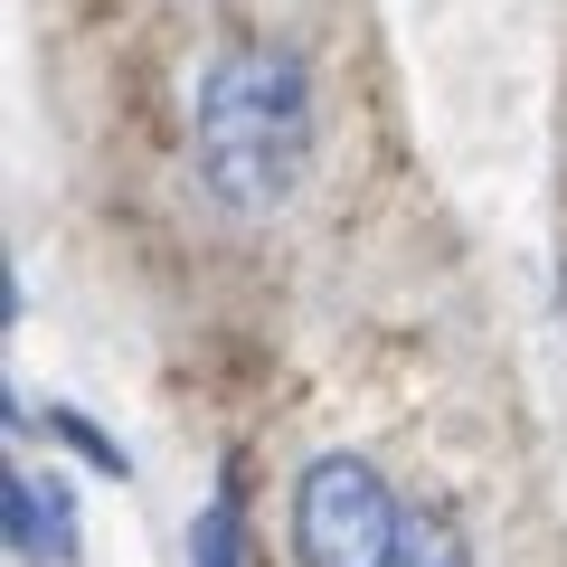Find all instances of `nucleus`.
Here are the masks:
<instances>
[{
  "label": "nucleus",
  "mask_w": 567,
  "mask_h": 567,
  "mask_svg": "<svg viewBox=\"0 0 567 567\" xmlns=\"http://www.w3.org/2000/svg\"><path fill=\"white\" fill-rule=\"evenodd\" d=\"M322 152V85L312 58L284 39H237L199 66L189 95V171L218 218H275L312 181Z\"/></svg>",
  "instance_id": "1"
},
{
  "label": "nucleus",
  "mask_w": 567,
  "mask_h": 567,
  "mask_svg": "<svg viewBox=\"0 0 567 567\" xmlns=\"http://www.w3.org/2000/svg\"><path fill=\"white\" fill-rule=\"evenodd\" d=\"M406 511L369 454H312L293 483V567H398Z\"/></svg>",
  "instance_id": "2"
},
{
  "label": "nucleus",
  "mask_w": 567,
  "mask_h": 567,
  "mask_svg": "<svg viewBox=\"0 0 567 567\" xmlns=\"http://www.w3.org/2000/svg\"><path fill=\"white\" fill-rule=\"evenodd\" d=\"M0 520H10V548H20L29 567L76 558V502H66L58 473H10V483H0Z\"/></svg>",
  "instance_id": "3"
},
{
  "label": "nucleus",
  "mask_w": 567,
  "mask_h": 567,
  "mask_svg": "<svg viewBox=\"0 0 567 567\" xmlns=\"http://www.w3.org/2000/svg\"><path fill=\"white\" fill-rule=\"evenodd\" d=\"M398 567H473L464 520H454V511H435V502H416V511H406V548H398Z\"/></svg>",
  "instance_id": "4"
},
{
  "label": "nucleus",
  "mask_w": 567,
  "mask_h": 567,
  "mask_svg": "<svg viewBox=\"0 0 567 567\" xmlns=\"http://www.w3.org/2000/svg\"><path fill=\"white\" fill-rule=\"evenodd\" d=\"M189 567H246V502L218 492V502L189 520Z\"/></svg>",
  "instance_id": "5"
},
{
  "label": "nucleus",
  "mask_w": 567,
  "mask_h": 567,
  "mask_svg": "<svg viewBox=\"0 0 567 567\" xmlns=\"http://www.w3.org/2000/svg\"><path fill=\"white\" fill-rule=\"evenodd\" d=\"M48 435H66V445H76V454H85V464H95V473H114V483H123V473H133V454H123L114 435H104V425H85L76 406H48Z\"/></svg>",
  "instance_id": "6"
}]
</instances>
